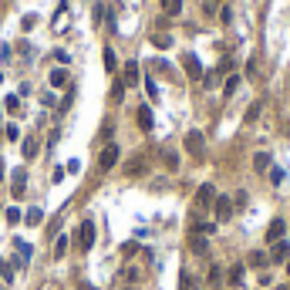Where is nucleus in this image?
I'll use <instances>...</instances> for the list:
<instances>
[{"label": "nucleus", "mask_w": 290, "mask_h": 290, "mask_svg": "<svg viewBox=\"0 0 290 290\" xmlns=\"http://www.w3.org/2000/svg\"><path fill=\"white\" fill-rule=\"evenodd\" d=\"M186 152H189L192 159H202L206 156V142H202V132H186Z\"/></svg>", "instance_id": "f257e3e1"}, {"label": "nucleus", "mask_w": 290, "mask_h": 290, "mask_svg": "<svg viewBox=\"0 0 290 290\" xmlns=\"http://www.w3.org/2000/svg\"><path fill=\"white\" fill-rule=\"evenodd\" d=\"M115 162H118V145L115 142H108L105 149H101V156H98V166L108 172V169H115Z\"/></svg>", "instance_id": "f03ea898"}, {"label": "nucleus", "mask_w": 290, "mask_h": 290, "mask_svg": "<svg viewBox=\"0 0 290 290\" xmlns=\"http://www.w3.org/2000/svg\"><path fill=\"white\" fill-rule=\"evenodd\" d=\"M212 202H216V189L206 182V186H199V189H196V209H209Z\"/></svg>", "instance_id": "7ed1b4c3"}, {"label": "nucleus", "mask_w": 290, "mask_h": 290, "mask_svg": "<svg viewBox=\"0 0 290 290\" xmlns=\"http://www.w3.org/2000/svg\"><path fill=\"white\" fill-rule=\"evenodd\" d=\"M78 246H81V250H91V246H95V223H91V220H85V223H81V230H78Z\"/></svg>", "instance_id": "20e7f679"}, {"label": "nucleus", "mask_w": 290, "mask_h": 290, "mask_svg": "<svg viewBox=\"0 0 290 290\" xmlns=\"http://www.w3.org/2000/svg\"><path fill=\"white\" fill-rule=\"evenodd\" d=\"M212 206H216V220H220V223H226V220L233 216V199H230V196H216Z\"/></svg>", "instance_id": "39448f33"}, {"label": "nucleus", "mask_w": 290, "mask_h": 290, "mask_svg": "<svg viewBox=\"0 0 290 290\" xmlns=\"http://www.w3.org/2000/svg\"><path fill=\"white\" fill-rule=\"evenodd\" d=\"M182 64H186V75H189L192 81L202 78V64H199V57H196V54H186V61H182Z\"/></svg>", "instance_id": "423d86ee"}, {"label": "nucleus", "mask_w": 290, "mask_h": 290, "mask_svg": "<svg viewBox=\"0 0 290 290\" xmlns=\"http://www.w3.org/2000/svg\"><path fill=\"white\" fill-rule=\"evenodd\" d=\"M283 230H287V223H283V220H273V223L267 226V243H280Z\"/></svg>", "instance_id": "0eeeda50"}, {"label": "nucleus", "mask_w": 290, "mask_h": 290, "mask_svg": "<svg viewBox=\"0 0 290 290\" xmlns=\"http://www.w3.org/2000/svg\"><path fill=\"white\" fill-rule=\"evenodd\" d=\"M135 118H138V128H142V132H152V108H138V112H135Z\"/></svg>", "instance_id": "6e6552de"}, {"label": "nucleus", "mask_w": 290, "mask_h": 290, "mask_svg": "<svg viewBox=\"0 0 290 290\" xmlns=\"http://www.w3.org/2000/svg\"><path fill=\"white\" fill-rule=\"evenodd\" d=\"M270 257L277 260V263H287V260H290V243H283V240L273 243V253H270Z\"/></svg>", "instance_id": "1a4fd4ad"}, {"label": "nucleus", "mask_w": 290, "mask_h": 290, "mask_svg": "<svg viewBox=\"0 0 290 290\" xmlns=\"http://www.w3.org/2000/svg\"><path fill=\"white\" fill-rule=\"evenodd\" d=\"M135 81H138V64L128 61V64H125V75H122V85H135Z\"/></svg>", "instance_id": "9d476101"}, {"label": "nucleus", "mask_w": 290, "mask_h": 290, "mask_svg": "<svg viewBox=\"0 0 290 290\" xmlns=\"http://www.w3.org/2000/svg\"><path fill=\"white\" fill-rule=\"evenodd\" d=\"M125 169H128V176H142L145 169H149V166H145V156H135V159H132V162H128Z\"/></svg>", "instance_id": "9b49d317"}, {"label": "nucleus", "mask_w": 290, "mask_h": 290, "mask_svg": "<svg viewBox=\"0 0 290 290\" xmlns=\"http://www.w3.org/2000/svg\"><path fill=\"white\" fill-rule=\"evenodd\" d=\"M253 169H257V172H267L270 169V156L267 152H257V156H253Z\"/></svg>", "instance_id": "f8f14e48"}, {"label": "nucleus", "mask_w": 290, "mask_h": 290, "mask_svg": "<svg viewBox=\"0 0 290 290\" xmlns=\"http://www.w3.org/2000/svg\"><path fill=\"white\" fill-rule=\"evenodd\" d=\"M64 85H67V71H61V67L51 71V88H64Z\"/></svg>", "instance_id": "ddd939ff"}, {"label": "nucleus", "mask_w": 290, "mask_h": 290, "mask_svg": "<svg viewBox=\"0 0 290 290\" xmlns=\"http://www.w3.org/2000/svg\"><path fill=\"white\" fill-rule=\"evenodd\" d=\"M24 182H27V176H24V169H17L14 172V196H24Z\"/></svg>", "instance_id": "4468645a"}, {"label": "nucleus", "mask_w": 290, "mask_h": 290, "mask_svg": "<svg viewBox=\"0 0 290 290\" xmlns=\"http://www.w3.org/2000/svg\"><path fill=\"white\" fill-rule=\"evenodd\" d=\"M226 280H230L233 287H240V283H243V267H240V263H236V267H230V273H226Z\"/></svg>", "instance_id": "2eb2a0df"}, {"label": "nucleus", "mask_w": 290, "mask_h": 290, "mask_svg": "<svg viewBox=\"0 0 290 290\" xmlns=\"http://www.w3.org/2000/svg\"><path fill=\"white\" fill-rule=\"evenodd\" d=\"M162 11H166L169 17H176V14L182 11V0H162Z\"/></svg>", "instance_id": "dca6fc26"}, {"label": "nucleus", "mask_w": 290, "mask_h": 290, "mask_svg": "<svg viewBox=\"0 0 290 290\" xmlns=\"http://www.w3.org/2000/svg\"><path fill=\"white\" fill-rule=\"evenodd\" d=\"M260 108H263V105H260V101H253V105L246 108V118H243V122H246V125H253V122L260 118Z\"/></svg>", "instance_id": "f3484780"}, {"label": "nucleus", "mask_w": 290, "mask_h": 290, "mask_svg": "<svg viewBox=\"0 0 290 290\" xmlns=\"http://www.w3.org/2000/svg\"><path fill=\"white\" fill-rule=\"evenodd\" d=\"M24 220H27V226H41V220H44V212H41L37 206H34V209H27V216H24Z\"/></svg>", "instance_id": "a211bd4d"}, {"label": "nucleus", "mask_w": 290, "mask_h": 290, "mask_svg": "<svg viewBox=\"0 0 290 290\" xmlns=\"http://www.w3.org/2000/svg\"><path fill=\"white\" fill-rule=\"evenodd\" d=\"M101 61H105V71H115V67H118V61H115V51H112V47H105Z\"/></svg>", "instance_id": "6ab92c4d"}, {"label": "nucleus", "mask_w": 290, "mask_h": 290, "mask_svg": "<svg viewBox=\"0 0 290 290\" xmlns=\"http://www.w3.org/2000/svg\"><path fill=\"white\" fill-rule=\"evenodd\" d=\"M246 260H250V267H263V263H267V253H263V250H253Z\"/></svg>", "instance_id": "aec40b11"}, {"label": "nucleus", "mask_w": 290, "mask_h": 290, "mask_svg": "<svg viewBox=\"0 0 290 290\" xmlns=\"http://www.w3.org/2000/svg\"><path fill=\"white\" fill-rule=\"evenodd\" d=\"M64 253H67V236H57V240H54V257L61 260Z\"/></svg>", "instance_id": "412c9836"}, {"label": "nucleus", "mask_w": 290, "mask_h": 290, "mask_svg": "<svg viewBox=\"0 0 290 290\" xmlns=\"http://www.w3.org/2000/svg\"><path fill=\"white\" fill-rule=\"evenodd\" d=\"M162 162H166L169 172H176V169H179V156H176V152H166V156H162Z\"/></svg>", "instance_id": "4be33fe9"}, {"label": "nucleus", "mask_w": 290, "mask_h": 290, "mask_svg": "<svg viewBox=\"0 0 290 290\" xmlns=\"http://www.w3.org/2000/svg\"><path fill=\"white\" fill-rule=\"evenodd\" d=\"M152 44L156 47H172V37H169V34H152Z\"/></svg>", "instance_id": "5701e85b"}, {"label": "nucleus", "mask_w": 290, "mask_h": 290, "mask_svg": "<svg viewBox=\"0 0 290 290\" xmlns=\"http://www.w3.org/2000/svg\"><path fill=\"white\" fill-rule=\"evenodd\" d=\"M236 85H240V75H230V78H226V88H223V95H226V98H230V95L236 91Z\"/></svg>", "instance_id": "b1692460"}, {"label": "nucleus", "mask_w": 290, "mask_h": 290, "mask_svg": "<svg viewBox=\"0 0 290 290\" xmlns=\"http://www.w3.org/2000/svg\"><path fill=\"white\" fill-rule=\"evenodd\" d=\"M4 216H7V223H11V226H17V223H21V209H17V206H11V209L4 212Z\"/></svg>", "instance_id": "393cba45"}, {"label": "nucleus", "mask_w": 290, "mask_h": 290, "mask_svg": "<svg viewBox=\"0 0 290 290\" xmlns=\"http://www.w3.org/2000/svg\"><path fill=\"white\" fill-rule=\"evenodd\" d=\"M34 156H37V142L27 138V142H24V159H34Z\"/></svg>", "instance_id": "a878e982"}, {"label": "nucleus", "mask_w": 290, "mask_h": 290, "mask_svg": "<svg viewBox=\"0 0 290 290\" xmlns=\"http://www.w3.org/2000/svg\"><path fill=\"white\" fill-rule=\"evenodd\" d=\"M192 233H196V236H209L212 233V223H196V226H192Z\"/></svg>", "instance_id": "bb28decb"}, {"label": "nucleus", "mask_w": 290, "mask_h": 290, "mask_svg": "<svg viewBox=\"0 0 290 290\" xmlns=\"http://www.w3.org/2000/svg\"><path fill=\"white\" fill-rule=\"evenodd\" d=\"M192 250H196V253H206V236H196V233H192Z\"/></svg>", "instance_id": "cd10ccee"}, {"label": "nucleus", "mask_w": 290, "mask_h": 290, "mask_svg": "<svg viewBox=\"0 0 290 290\" xmlns=\"http://www.w3.org/2000/svg\"><path fill=\"white\" fill-rule=\"evenodd\" d=\"M122 95H125V85H122V81H115V85H112V101H122Z\"/></svg>", "instance_id": "c85d7f7f"}, {"label": "nucleus", "mask_w": 290, "mask_h": 290, "mask_svg": "<svg viewBox=\"0 0 290 290\" xmlns=\"http://www.w3.org/2000/svg\"><path fill=\"white\" fill-rule=\"evenodd\" d=\"M145 91H149V98H152V101L159 98V88H156V81H145Z\"/></svg>", "instance_id": "c756f323"}, {"label": "nucleus", "mask_w": 290, "mask_h": 290, "mask_svg": "<svg viewBox=\"0 0 290 290\" xmlns=\"http://www.w3.org/2000/svg\"><path fill=\"white\" fill-rule=\"evenodd\" d=\"M17 108H21V98L11 95V98H7V112H17Z\"/></svg>", "instance_id": "7c9ffc66"}, {"label": "nucleus", "mask_w": 290, "mask_h": 290, "mask_svg": "<svg viewBox=\"0 0 290 290\" xmlns=\"http://www.w3.org/2000/svg\"><path fill=\"white\" fill-rule=\"evenodd\" d=\"M7 138H11V142H14V138H21V128H17V125H7Z\"/></svg>", "instance_id": "2f4dec72"}, {"label": "nucleus", "mask_w": 290, "mask_h": 290, "mask_svg": "<svg viewBox=\"0 0 290 290\" xmlns=\"http://www.w3.org/2000/svg\"><path fill=\"white\" fill-rule=\"evenodd\" d=\"M220 280H223V273H220V267H212L209 270V283H220Z\"/></svg>", "instance_id": "473e14b6"}, {"label": "nucleus", "mask_w": 290, "mask_h": 290, "mask_svg": "<svg viewBox=\"0 0 290 290\" xmlns=\"http://www.w3.org/2000/svg\"><path fill=\"white\" fill-rule=\"evenodd\" d=\"M125 257H132V253H138V243H125V250H122Z\"/></svg>", "instance_id": "72a5a7b5"}, {"label": "nucleus", "mask_w": 290, "mask_h": 290, "mask_svg": "<svg viewBox=\"0 0 290 290\" xmlns=\"http://www.w3.org/2000/svg\"><path fill=\"white\" fill-rule=\"evenodd\" d=\"M4 273H7V270H4V260H0V277H4Z\"/></svg>", "instance_id": "f704fd0d"}, {"label": "nucleus", "mask_w": 290, "mask_h": 290, "mask_svg": "<svg viewBox=\"0 0 290 290\" xmlns=\"http://www.w3.org/2000/svg\"><path fill=\"white\" fill-rule=\"evenodd\" d=\"M0 179H4V159H0Z\"/></svg>", "instance_id": "c9c22d12"}, {"label": "nucleus", "mask_w": 290, "mask_h": 290, "mask_svg": "<svg viewBox=\"0 0 290 290\" xmlns=\"http://www.w3.org/2000/svg\"><path fill=\"white\" fill-rule=\"evenodd\" d=\"M277 290H290V283H283V287H277Z\"/></svg>", "instance_id": "e433bc0d"}, {"label": "nucleus", "mask_w": 290, "mask_h": 290, "mask_svg": "<svg viewBox=\"0 0 290 290\" xmlns=\"http://www.w3.org/2000/svg\"><path fill=\"white\" fill-rule=\"evenodd\" d=\"M287 273H290V260H287Z\"/></svg>", "instance_id": "4c0bfd02"}, {"label": "nucleus", "mask_w": 290, "mask_h": 290, "mask_svg": "<svg viewBox=\"0 0 290 290\" xmlns=\"http://www.w3.org/2000/svg\"><path fill=\"white\" fill-rule=\"evenodd\" d=\"M81 290H95V287H81Z\"/></svg>", "instance_id": "58836bf2"}]
</instances>
